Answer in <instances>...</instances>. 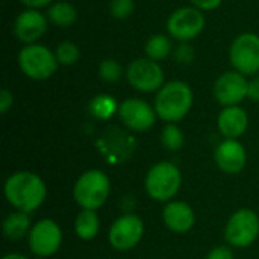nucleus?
Segmentation results:
<instances>
[{
    "label": "nucleus",
    "mask_w": 259,
    "mask_h": 259,
    "mask_svg": "<svg viewBox=\"0 0 259 259\" xmlns=\"http://www.w3.org/2000/svg\"><path fill=\"white\" fill-rule=\"evenodd\" d=\"M46 194L47 190L42 179L30 171H17L5 182L6 199L20 212L27 214L39 208Z\"/></svg>",
    "instance_id": "nucleus-1"
},
{
    "label": "nucleus",
    "mask_w": 259,
    "mask_h": 259,
    "mask_svg": "<svg viewBox=\"0 0 259 259\" xmlns=\"http://www.w3.org/2000/svg\"><path fill=\"white\" fill-rule=\"evenodd\" d=\"M194 102L191 87L184 80H170L156 93L155 111L167 123H178L187 117Z\"/></svg>",
    "instance_id": "nucleus-2"
},
{
    "label": "nucleus",
    "mask_w": 259,
    "mask_h": 259,
    "mask_svg": "<svg viewBox=\"0 0 259 259\" xmlns=\"http://www.w3.org/2000/svg\"><path fill=\"white\" fill-rule=\"evenodd\" d=\"M17 64L26 77L36 82L50 79L59 68L55 50L41 42L23 46L17 55Z\"/></svg>",
    "instance_id": "nucleus-3"
},
{
    "label": "nucleus",
    "mask_w": 259,
    "mask_h": 259,
    "mask_svg": "<svg viewBox=\"0 0 259 259\" xmlns=\"http://www.w3.org/2000/svg\"><path fill=\"white\" fill-rule=\"evenodd\" d=\"M206 18L205 12L194 8L193 5L176 8L167 18L165 29L167 35L178 42H191L199 38L205 30Z\"/></svg>",
    "instance_id": "nucleus-4"
},
{
    "label": "nucleus",
    "mask_w": 259,
    "mask_h": 259,
    "mask_svg": "<svg viewBox=\"0 0 259 259\" xmlns=\"http://www.w3.org/2000/svg\"><path fill=\"white\" fill-rule=\"evenodd\" d=\"M109 191V178L100 170H90L77 179L73 196L82 209L96 211L106 202Z\"/></svg>",
    "instance_id": "nucleus-5"
},
{
    "label": "nucleus",
    "mask_w": 259,
    "mask_h": 259,
    "mask_svg": "<svg viewBox=\"0 0 259 259\" xmlns=\"http://www.w3.org/2000/svg\"><path fill=\"white\" fill-rule=\"evenodd\" d=\"M229 62L232 70L247 76L259 73V35L243 32L234 38L229 46Z\"/></svg>",
    "instance_id": "nucleus-6"
},
{
    "label": "nucleus",
    "mask_w": 259,
    "mask_h": 259,
    "mask_svg": "<svg viewBox=\"0 0 259 259\" xmlns=\"http://www.w3.org/2000/svg\"><path fill=\"white\" fill-rule=\"evenodd\" d=\"M181 182L182 176L175 164L159 162L146 176V191L152 199L167 202L178 194Z\"/></svg>",
    "instance_id": "nucleus-7"
},
{
    "label": "nucleus",
    "mask_w": 259,
    "mask_h": 259,
    "mask_svg": "<svg viewBox=\"0 0 259 259\" xmlns=\"http://www.w3.org/2000/svg\"><path fill=\"white\" fill-rule=\"evenodd\" d=\"M129 85L140 93H158L165 85V74L159 62L149 58H137L126 68Z\"/></svg>",
    "instance_id": "nucleus-8"
},
{
    "label": "nucleus",
    "mask_w": 259,
    "mask_h": 259,
    "mask_svg": "<svg viewBox=\"0 0 259 259\" xmlns=\"http://www.w3.org/2000/svg\"><path fill=\"white\" fill-rule=\"evenodd\" d=\"M259 235V217L250 209L237 211L225 229L226 241L234 247H247Z\"/></svg>",
    "instance_id": "nucleus-9"
},
{
    "label": "nucleus",
    "mask_w": 259,
    "mask_h": 259,
    "mask_svg": "<svg viewBox=\"0 0 259 259\" xmlns=\"http://www.w3.org/2000/svg\"><path fill=\"white\" fill-rule=\"evenodd\" d=\"M49 29V18L39 9L24 8L14 20L12 33L23 46L36 44Z\"/></svg>",
    "instance_id": "nucleus-10"
},
{
    "label": "nucleus",
    "mask_w": 259,
    "mask_h": 259,
    "mask_svg": "<svg viewBox=\"0 0 259 259\" xmlns=\"http://www.w3.org/2000/svg\"><path fill=\"white\" fill-rule=\"evenodd\" d=\"M249 80L244 74L229 70L222 73L214 82V97L215 100L226 106H237L247 97Z\"/></svg>",
    "instance_id": "nucleus-11"
},
{
    "label": "nucleus",
    "mask_w": 259,
    "mask_h": 259,
    "mask_svg": "<svg viewBox=\"0 0 259 259\" xmlns=\"http://www.w3.org/2000/svg\"><path fill=\"white\" fill-rule=\"evenodd\" d=\"M118 117L121 123L135 132H144L153 127L156 121L155 106H150L141 99H126L118 108Z\"/></svg>",
    "instance_id": "nucleus-12"
},
{
    "label": "nucleus",
    "mask_w": 259,
    "mask_h": 259,
    "mask_svg": "<svg viewBox=\"0 0 259 259\" xmlns=\"http://www.w3.org/2000/svg\"><path fill=\"white\" fill-rule=\"evenodd\" d=\"M144 232V225L138 215L126 214L117 219L109 229V243L115 250H131L134 249Z\"/></svg>",
    "instance_id": "nucleus-13"
},
{
    "label": "nucleus",
    "mask_w": 259,
    "mask_h": 259,
    "mask_svg": "<svg viewBox=\"0 0 259 259\" xmlns=\"http://www.w3.org/2000/svg\"><path fill=\"white\" fill-rule=\"evenodd\" d=\"M62 241L61 228L49 219L39 220L29 234V246L30 250L36 256H50L53 255Z\"/></svg>",
    "instance_id": "nucleus-14"
},
{
    "label": "nucleus",
    "mask_w": 259,
    "mask_h": 259,
    "mask_svg": "<svg viewBox=\"0 0 259 259\" xmlns=\"http://www.w3.org/2000/svg\"><path fill=\"white\" fill-rule=\"evenodd\" d=\"M219 168L228 175L240 173L246 165V149L237 140H225L220 143L214 153Z\"/></svg>",
    "instance_id": "nucleus-15"
},
{
    "label": "nucleus",
    "mask_w": 259,
    "mask_h": 259,
    "mask_svg": "<svg viewBox=\"0 0 259 259\" xmlns=\"http://www.w3.org/2000/svg\"><path fill=\"white\" fill-rule=\"evenodd\" d=\"M217 126L219 131L226 140H235L240 135H243L249 126V117L247 112L237 106H226L223 111L219 114L217 118Z\"/></svg>",
    "instance_id": "nucleus-16"
},
{
    "label": "nucleus",
    "mask_w": 259,
    "mask_h": 259,
    "mask_svg": "<svg viewBox=\"0 0 259 259\" xmlns=\"http://www.w3.org/2000/svg\"><path fill=\"white\" fill-rule=\"evenodd\" d=\"M194 211L184 202H171L164 209V222L173 232H188L194 226Z\"/></svg>",
    "instance_id": "nucleus-17"
},
{
    "label": "nucleus",
    "mask_w": 259,
    "mask_h": 259,
    "mask_svg": "<svg viewBox=\"0 0 259 259\" xmlns=\"http://www.w3.org/2000/svg\"><path fill=\"white\" fill-rule=\"evenodd\" d=\"M46 15L49 18L50 24L61 27V29H67L76 23L77 9L73 3H70L67 0H56L47 8Z\"/></svg>",
    "instance_id": "nucleus-18"
},
{
    "label": "nucleus",
    "mask_w": 259,
    "mask_h": 259,
    "mask_svg": "<svg viewBox=\"0 0 259 259\" xmlns=\"http://www.w3.org/2000/svg\"><path fill=\"white\" fill-rule=\"evenodd\" d=\"M173 50H175L173 39L170 35H165V33L152 35L144 44L146 58L153 59L156 62L165 61L170 55H173Z\"/></svg>",
    "instance_id": "nucleus-19"
},
{
    "label": "nucleus",
    "mask_w": 259,
    "mask_h": 259,
    "mask_svg": "<svg viewBox=\"0 0 259 259\" xmlns=\"http://www.w3.org/2000/svg\"><path fill=\"white\" fill-rule=\"evenodd\" d=\"M120 105L109 94H97L90 102V114L97 120H109L114 114L118 112Z\"/></svg>",
    "instance_id": "nucleus-20"
},
{
    "label": "nucleus",
    "mask_w": 259,
    "mask_h": 259,
    "mask_svg": "<svg viewBox=\"0 0 259 259\" xmlns=\"http://www.w3.org/2000/svg\"><path fill=\"white\" fill-rule=\"evenodd\" d=\"M74 231L82 240H93L99 232V215L93 209H83L79 212L74 222Z\"/></svg>",
    "instance_id": "nucleus-21"
},
{
    "label": "nucleus",
    "mask_w": 259,
    "mask_h": 259,
    "mask_svg": "<svg viewBox=\"0 0 259 259\" xmlns=\"http://www.w3.org/2000/svg\"><path fill=\"white\" fill-rule=\"evenodd\" d=\"M30 228V220L26 212L9 214L3 222V234L9 240H21Z\"/></svg>",
    "instance_id": "nucleus-22"
},
{
    "label": "nucleus",
    "mask_w": 259,
    "mask_h": 259,
    "mask_svg": "<svg viewBox=\"0 0 259 259\" xmlns=\"http://www.w3.org/2000/svg\"><path fill=\"white\" fill-rule=\"evenodd\" d=\"M99 76L106 83H117L123 76H126V70L114 58H105L99 64Z\"/></svg>",
    "instance_id": "nucleus-23"
},
{
    "label": "nucleus",
    "mask_w": 259,
    "mask_h": 259,
    "mask_svg": "<svg viewBox=\"0 0 259 259\" xmlns=\"http://www.w3.org/2000/svg\"><path fill=\"white\" fill-rule=\"evenodd\" d=\"M56 59L59 65H74L80 59V49L73 41H61L55 49Z\"/></svg>",
    "instance_id": "nucleus-24"
},
{
    "label": "nucleus",
    "mask_w": 259,
    "mask_h": 259,
    "mask_svg": "<svg viewBox=\"0 0 259 259\" xmlns=\"http://www.w3.org/2000/svg\"><path fill=\"white\" fill-rule=\"evenodd\" d=\"M161 141L164 144L165 149L176 152L182 147L184 144V132L175 124V123H168L161 134Z\"/></svg>",
    "instance_id": "nucleus-25"
},
{
    "label": "nucleus",
    "mask_w": 259,
    "mask_h": 259,
    "mask_svg": "<svg viewBox=\"0 0 259 259\" xmlns=\"http://www.w3.org/2000/svg\"><path fill=\"white\" fill-rule=\"evenodd\" d=\"M135 3L134 0H111L109 12L115 20H126L134 14Z\"/></svg>",
    "instance_id": "nucleus-26"
},
{
    "label": "nucleus",
    "mask_w": 259,
    "mask_h": 259,
    "mask_svg": "<svg viewBox=\"0 0 259 259\" xmlns=\"http://www.w3.org/2000/svg\"><path fill=\"white\" fill-rule=\"evenodd\" d=\"M173 58L181 65H188L196 58V50L191 42H178L173 50Z\"/></svg>",
    "instance_id": "nucleus-27"
},
{
    "label": "nucleus",
    "mask_w": 259,
    "mask_h": 259,
    "mask_svg": "<svg viewBox=\"0 0 259 259\" xmlns=\"http://www.w3.org/2000/svg\"><path fill=\"white\" fill-rule=\"evenodd\" d=\"M190 3L203 12H209V11H215L223 3V0H190Z\"/></svg>",
    "instance_id": "nucleus-28"
},
{
    "label": "nucleus",
    "mask_w": 259,
    "mask_h": 259,
    "mask_svg": "<svg viewBox=\"0 0 259 259\" xmlns=\"http://www.w3.org/2000/svg\"><path fill=\"white\" fill-rule=\"evenodd\" d=\"M14 105V96L12 93L8 90V88H3L0 91V112L2 114H6Z\"/></svg>",
    "instance_id": "nucleus-29"
},
{
    "label": "nucleus",
    "mask_w": 259,
    "mask_h": 259,
    "mask_svg": "<svg viewBox=\"0 0 259 259\" xmlns=\"http://www.w3.org/2000/svg\"><path fill=\"white\" fill-rule=\"evenodd\" d=\"M206 259H234V255L231 252L229 247H225V246H219V247H214L208 258Z\"/></svg>",
    "instance_id": "nucleus-30"
},
{
    "label": "nucleus",
    "mask_w": 259,
    "mask_h": 259,
    "mask_svg": "<svg viewBox=\"0 0 259 259\" xmlns=\"http://www.w3.org/2000/svg\"><path fill=\"white\" fill-rule=\"evenodd\" d=\"M247 99H250L252 102H259V74L253 76V77L249 80Z\"/></svg>",
    "instance_id": "nucleus-31"
},
{
    "label": "nucleus",
    "mask_w": 259,
    "mask_h": 259,
    "mask_svg": "<svg viewBox=\"0 0 259 259\" xmlns=\"http://www.w3.org/2000/svg\"><path fill=\"white\" fill-rule=\"evenodd\" d=\"M21 5H24V8H30V9H42V8H49L55 0H18Z\"/></svg>",
    "instance_id": "nucleus-32"
},
{
    "label": "nucleus",
    "mask_w": 259,
    "mask_h": 259,
    "mask_svg": "<svg viewBox=\"0 0 259 259\" xmlns=\"http://www.w3.org/2000/svg\"><path fill=\"white\" fill-rule=\"evenodd\" d=\"M3 259H27V258H24V256H21V255H18V253H9V255L3 256Z\"/></svg>",
    "instance_id": "nucleus-33"
}]
</instances>
